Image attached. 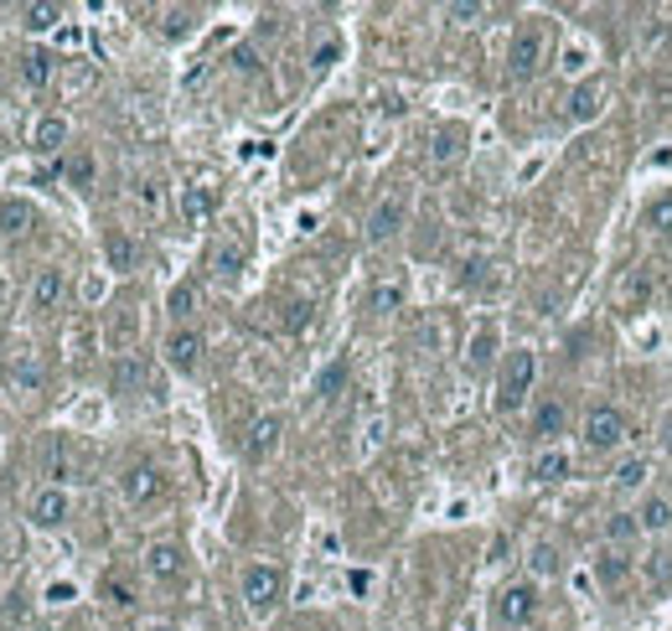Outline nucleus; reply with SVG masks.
I'll use <instances>...</instances> for the list:
<instances>
[{
    "label": "nucleus",
    "instance_id": "obj_45",
    "mask_svg": "<svg viewBox=\"0 0 672 631\" xmlns=\"http://www.w3.org/2000/svg\"><path fill=\"white\" fill-rule=\"evenodd\" d=\"M450 16H455V21H477L481 6H450Z\"/></svg>",
    "mask_w": 672,
    "mask_h": 631
},
{
    "label": "nucleus",
    "instance_id": "obj_13",
    "mask_svg": "<svg viewBox=\"0 0 672 631\" xmlns=\"http://www.w3.org/2000/svg\"><path fill=\"white\" fill-rule=\"evenodd\" d=\"M212 212H218V192H212L208 181L181 187V223H187V228H208Z\"/></svg>",
    "mask_w": 672,
    "mask_h": 631
},
{
    "label": "nucleus",
    "instance_id": "obj_20",
    "mask_svg": "<svg viewBox=\"0 0 672 631\" xmlns=\"http://www.w3.org/2000/svg\"><path fill=\"white\" fill-rule=\"evenodd\" d=\"M31 223H37V208L27 197H6L0 202V239H21V233H31Z\"/></svg>",
    "mask_w": 672,
    "mask_h": 631
},
{
    "label": "nucleus",
    "instance_id": "obj_22",
    "mask_svg": "<svg viewBox=\"0 0 672 631\" xmlns=\"http://www.w3.org/2000/svg\"><path fill=\"white\" fill-rule=\"evenodd\" d=\"M146 383V362H140V352H120L114 358V368H109V389L114 393H134Z\"/></svg>",
    "mask_w": 672,
    "mask_h": 631
},
{
    "label": "nucleus",
    "instance_id": "obj_42",
    "mask_svg": "<svg viewBox=\"0 0 672 631\" xmlns=\"http://www.w3.org/2000/svg\"><path fill=\"white\" fill-rule=\"evenodd\" d=\"M337 52H342V42H337V37H327V42L311 52V68H331V62H337Z\"/></svg>",
    "mask_w": 672,
    "mask_h": 631
},
{
    "label": "nucleus",
    "instance_id": "obj_9",
    "mask_svg": "<svg viewBox=\"0 0 672 631\" xmlns=\"http://www.w3.org/2000/svg\"><path fill=\"white\" fill-rule=\"evenodd\" d=\"M403 218H409V197H403V192H389L373 212H368V228H362V239H368V243H389L393 233L403 228Z\"/></svg>",
    "mask_w": 672,
    "mask_h": 631
},
{
    "label": "nucleus",
    "instance_id": "obj_30",
    "mask_svg": "<svg viewBox=\"0 0 672 631\" xmlns=\"http://www.w3.org/2000/svg\"><path fill=\"white\" fill-rule=\"evenodd\" d=\"M99 595H104V601L114 605V611H134V601H140V595H134V585L124 580V574H104V580H99Z\"/></svg>",
    "mask_w": 672,
    "mask_h": 631
},
{
    "label": "nucleus",
    "instance_id": "obj_41",
    "mask_svg": "<svg viewBox=\"0 0 672 631\" xmlns=\"http://www.w3.org/2000/svg\"><path fill=\"white\" fill-rule=\"evenodd\" d=\"M284 327H290V331H305V327H311V301L284 306Z\"/></svg>",
    "mask_w": 672,
    "mask_h": 631
},
{
    "label": "nucleus",
    "instance_id": "obj_14",
    "mask_svg": "<svg viewBox=\"0 0 672 631\" xmlns=\"http://www.w3.org/2000/svg\"><path fill=\"white\" fill-rule=\"evenodd\" d=\"M31 523L37 528H62L68 523V512H73V502H68V492L62 487H42V492L31 497Z\"/></svg>",
    "mask_w": 672,
    "mask_h": 631
},
{
    "label": "nucleus",
    "instance_id": "obj_16",
    "mask_svg": "<svg viewBox=\"0 0 672 631\" xmlns=\"http://www.w3.org/2000/svg\"><path fill=\"white\" fill-rule=\"evenodd\" d=\"M104 264L114 274H130L134 264H140V243H134L124 228H109V233H104Z\"/></svg>",
    "mask_w": 672,
    "mask_h": 631
},
{
    "label": "nucleus",
    "instance_id": "obj_1",
    "mask_svg": "<svg viewBox=\"0 0 672 631\" xmlns=\"http://www.w3.org/2000/svg\"><path fill=\"white\" fill-rule=\"evenodd\" d=\"M284 601V570L280 564H249L243 570V611L254 621H269Z\"/></svg>",
    "mask_w": 672,
    "mask_h": 631
},
{
    "label": "nucleus",
    "instance_id": "obj_26",
    "mask_svg": "<svg viewBox=\"0 0 672 631\" xmlns=\"http://www.w3.org/2000/svg\"><path fill=\"white\" fill-rule=\"evenodd\" d=\"M642 228L652 233V239H672V192L646 202V208H642Z\"/></svg>",
    "mask_w": 672,
    "mask_h": 631
},
{
    "label": "nucleus",
    "instance_id": "obj_27",
    "mask_svg": "<svg viewBox=\"0 0 672 631\" xmlns=\"http://www.w3.org/2000/svg\"><path fill=\"white\" fill-rule=\"evenodd\" d=\"M569 471H574V461H569L564 451H543L533 461V481H538V487H553V481H564Z\"/></svg>",
    "mask_w": 672,
    "mask_h": 631
},
{
    "label": "nucleus",
    "instance_id": "obj_3",
    "mask_svg": "<svg viewBox=\"0 0 672 631\" xmlns=\"http://www.w3.org/2000/svg\"><path fill=\"white\" fill-rule=\"evenodd\" d=\"M580 440H584V451H595V455L621 451L626 445V414L615 404H590L580 414Z\"/></svg>",
    "mask_w": 672,
    "mask_h": 631
},
{
    "label": "nucleus",
    "instance_id": "obj_7",
    "mask_svg": "<svg viewBox=\"0 0 672 631\" xmlns=\"http://www.w3.org/2000/svg\"><path fill=\"white\" fill-rule=\"evenodd\" d=\"M533 617H538V580H512V585H502V595H497V621L518 631Z\"/></svg>",
    "mask_w": 672,
    "mask_h": 631
},
{
    "label": "nucleus",
    "instance_id": "obj_35",
    "mask_svg": "<svg viewBox=\"0 0 672 631\" xmlns=\"http://www.w3.org/2000/svg\"><path fill=\"white\" fill-rule=\"evenodd\" d=\"M642 580H646V590H658V595H662V590L672 585V554H652V559H646Z\"/></svg>",
    "mask_w": 672,
    "mask_h": 631
},
{
    "label": "nucleus",
    "instance_id": "obj_19",
    "mask_svg": "<svg viewBox=\"0 0 672 631\" xmlns=\"http://www.w3.org/2000/svg\"><path fill=\"white\" fill-rule=\"evenodd\" d=\"M68 146V120L62 114H42V120L31 124V151L37 156H58Z\"/></svg>",
    "mask_w": 672,
    "mask_h": 631
},
{
    "label": "nucleus",
    "instance_id": "obj_17",
    "mask_svg": "<svg viewBox=\"0 0 672 631\" xmlns=\"http://www.w3.org/2000/svg\"><path fill=\"white\" fill-rule=\"evenodd\" d=\"M497 347H502V337H497L492 321L477 327V331H471V342H465V368H471V373H487V368L497 362Z\"/></svg>",
    "mask_w": 672,
    "mask_h": 631
},
{
    "label": "nucleus",
    "instance_id": "obj_28",
    "mask_svg": "<svg viewBox=\"0 0 672 631\" xmlns=\"http://www.w3.org/2000/svg\"><path fill=\"white\" fill-rule=\"evenodd\" d=\"M21 27L27 31H52L62 21V6H52V0H31V6H21Z\"/></svg>",
    "mask_w": 672,
    "mask_h": 631
},
{
    "label": "nucleus",
    "instance_id": "obj_32",
    "mask_svg": "<svg viewBox=\"0 0 672 631\" xmlns=\"http://www.w3.org/2000/svg\"><path fill=\"white\" fill-rule=\"evenodd\" d=\"M399 306H403V280H378L373 296H368V311L389 316V311H399Z\"/></svg>",
    "mask_w": 672,
    "mask_h": 631
},
{
    "label": "nucleus",
    "instance_id": "obj_39",
    "mask_svg": "<svg viewBox=\"0 0 672 631\" xmlns=\"http://www.w3.org/2000/svg\"><path fill=\"white\" fill-rule=\"evenodd\" d=\"M455 156H461V136H455V130L434 136V146H430V161H434V166H450Z\"/></svg>",
    "mask_w": 672,
    "mask_h": 631
},
{
    "label": "nucleus",
    "instance_id": "obj_23",
    "mask_svg": "<svg viewBox=\"0 0 672 631\" xmlns=\"http://www.w3.org/2000/svg\"><path fill=\"white\" fill-rule=\"evenodd\" d=\"M636 523H642V533H668V528H672V497H662V492L642 497V508H636Z\"/></svg>",
    "mask_w": 672,
    "mask_h": 631
},
{
    "label": "nucleus",
    "instance_id": "obj_11",
    "mask_svg": "<svg viewBox=\"0 0 672 631\" xmlns=\"http://www.w3.org/2000/svg\"><path fill=\"white\" fill-rule=\"evenodd\" d=\"M62 296H68V274H62L58 264H42V270H37V280H31V311L52 316L62 306Z\"/></svg>",
    "mask_w": 672,
    "mask_h": 631
},
{
    "label": "nucleus",
    "instance_id": "obj_46",
    "mask_svg": "<svg viewBox=\"0 0 672 631\" xmlns=\"http://www.w3.org/2000/svg\"><path fill=\"white\" fill-rule=\"evenodd\" d=\"M662 440H668V451H672V420H668V424H662Z\"/></svg>",
    "mask_w": 672,
    "mask_h": 631
},
{
    "label": "nucleus",
    "instance_id": "obj_29",
    "mask_svg": "<svg viewBox=\"0 0 672 631\" xmlns=\"http://www.w3.org/2000/svg\"><path fill=\"white\" fill-rule=\"evenodd\" d=\"M6 383H11V393H37L47 383V373L31 358H21V362H11V368H6Z\"/></svg>",
    "mask_w": 672,
    "mask_h": 631
},
{
    "label": "nucleus",
    "instance_id": "obj_12",
    "mask_svg": "<svg viewBox=\"0 0 672 631\" xmlns=\"http://www.w3.org/2000/svg\"><path fill=\"white\" fill-rule=\"evenodd\" d=\"M569 430V404L564 399H543V404L533 409V424H528V435L538 440V445H553V440Z\"/></svg>",
    "mask_w": 672,
    "mask_h": 631
},
{
    "label": "nucleus",
    "instance_id": "obj_36",
    "mask_svg": "<svg viewBox=\"0 0 672 631\" xmlns=\"http://www.w3.org/2000/svg\"><path fill=\"white\" fill-rule=\"evenodd\" d=\"M347 383V358H337V362H327V368H321V378H315V393H321V399H337V389H342Z\"/></svg>",
    "mask_w": 672,
    "mask_h": 631
},
{
    "label": "nucleus",
    "instance_id": "obj_5",
    "mask_svg": "<svg viewBox=\"0 0 672 631\" xmlns=\"http://www.w3.org/2000/svg\"><path fill=\"white\" fill-rule=\"evenodd\" d=\"M187 570H192V559H187V549H181L177 539H156V543L146 549V574H150V585L177 590L181 580H187Z\"/></svg>",
    "mask_w": 672,
    "mask_h": 631
},
{
    "label": "nucleus",
    "instance_id": "obj_31",
    "mask_svg": "<svg viewBox=\"0 0 672 631\" xmlns=\"http://www.w3.org/2000/svg\"><path fill=\"white\" fill-rule=\"evenodd\" d=\"M646 477H652L646 455H631V461H621V467H615V492H642Z\"/></svg>",
    "mask_w": 672,
    "mask_h": 631
},
{
    "label": "nucleus",
    "instance_id": "obj_33",
    "mask_svg": "<svg viewBox=\"0 0 672 631\" xmlns=\"http://www.w3.org/2000/svg\"><path fill=\"white\" fill-rule=\"evenodd\" d=\"M528 570H533V580H553V574L564 570V559H559V549H553V543H538L533 559H528Z\"/></svg>",
    "mask_w": 672,
    "mask_h": 631
},
{
    "label": "nucleus",
    "instance_id": "obj_34",
    "mask_svg": "<svg viewBox=\"0 0 672 631\" xmlns=\"http://www.w3.org/2000/svg\"><path fill=\"white\" fill-rule=\"evenodd\" d=\"M636 533H642V523H636V512H615L611 523H605V543H611V549H621V543H631V539H636Z\"/></svg>",
    "mask_w": 672,
    "mask_h": 631
},
{
    "label": "nucleus",
    "instance_id": "obj_47",
    "mask_svg": "<svg viewBox=\"0 0 672 631\" xmlns=\"http://www.w3.org/2000/svg\"><path fill=\"white\" fill-rule=\"evenodd\" d=\"M150 631H177V627H150Z\"/></svg>",
    "mask_w": 672,
    "mask_h": 631
},
{
    "label": "nucleus",
    "instance_id": "obj_38",
    "mask_svg": "<svg viewBox=\"0 0 672 631\" xmlns=\"http://www.w3.org/2000/svg\"><path fill=\"white\" fill-rule=\"evenodd\" d=\"M166 306H171V316H177V321H187V316L197 311V286H192V280H181V286L171 290V301H166Z\"/></svg>",
    "mask_w": 672,
    "mask_h": 631
},
{
    "label": "nucleus",
    "instance_id": "obj_24",
    "mask_svg": "<svg viewBox=\"0 0 672 631\" xmlns=\"http://www.w3.org/2000/svg\"><path fill=\"white\" fill-rule=\"evenodd\" d=\"M58 73V58L47 52V47H31L27 58H21V78H27V89H47Z\"/></svg>",
    "mask_w": 672,
    "mask_h": 631
},
{
    "label": "nucleus",
    "instance_id": "obj_2",
    "mask_svg": "<svg viewBox=\"0 0 672 631\" xmlns=\"http://www.w3.org/2000/svg\"><path fill=\"white\" fill-rule=\"evenodd\" d=\"M533 378H538V352H528V347L508 352L502 378H497V409H502V414H518L523 399L533 393Z\"/></svg>",
    "mask_w": 672,
    "mask_h": 631
},
{
    "label": "nucleus",
    "instance_id": "obj_4",
    "mask_svg": "<svg viewBox=\"0 0 672 631\" xmlns=\"http://www.w3.org/2000/svg\"><path fill=\"white\" fill-rule=\"evenodd\" d=\"M549 62V37H543V27H518L512 31V47H508V78L512 83H528V78H538V68Z\"/></svg>",
    "mask_w": 672,
    "mask_h": 631
},
{
    "label": "nucleus",
    "instance_id": "obj_8",
    "mask_svg": "<svg viewBox=\"0 0 672 631\" xmlns=\"http://www.w3.org/2000/svg\"><path fill=\"white\" fill-rule=\"evenodd\" d=\"M280 435H284V420H280V414H259V420H249V430H243V461L264 467L269 455L280 451Z\"/></svg>",
    "mask_w": 672,
    "mask_h": 631
},
{
    "label": "nucleus",
    "instance_id": "obj_10",
    "mask_svg": "<svg viewBox=\"0 0 672 631\" xmlns=\"http://www.w3.org/2000/svg\"><path fill=\"white\" fill-rule=\"evenodd\" d=\"M202 347H208V342H202V331H197V327H177L161 342V352H166V362H171L177 373H197V368H202Z\"/></svg>",
    "mask_w": 672,
    "mask_h": 631
},
{
    "label": "nucleus",
    "instance_id": "obj_25",
    "mask_svg": "<svg viewBox=\"0 0 672 631\" xmlns=\"http://www.w3.org/2000/svg\"><path fill=\"white\" fill-rule=\"evenodd\" d=\"M243 259H249V249H243L239 239H223L218 249H212V270H218V280H239L243 274Z\"/></svg>",
    "mask_w": 672,
    "mask_h": 631
},
{
    "label": "nucleus",
    "instance_id": "obj_15",
    "mask_svg": "<svg viewBox=\"0 0 672 631\" xmlns=\"http://www.w3.org/2000/svg\"><path fill=\"white\" fill-rule=\"evenodd\" d=\"M605 104H611V89H605V83H580V89L569 93V120L590 124L605 114Z\"/></svg>",
    "mask_w": 672,
    "mask_h": 631
},
{
    "label": "nucleus",
    "instance_id": "obj_6",
    "mask_svg": "<svg viewBox=\"0 0 672 631\" xmlns=\"http://www.w3.org/2000/svg\"><path fill=\"white\" fill-rule=\"evenodd\" d=\"M120 492L130 508H150V502H161L166 497V471L156 461H130L120 471Z\"/></svg>",
    "mask_w": 672,
    "mask_h": 631
},
{
    "label": "nucleus",
    "instance_id": "obj_37",
    "mask_svg": "<svg viewBox=\"0 0 672 631\" xmlns=\"http://www.w3.org/2000/svg\"><path fill=\"white\" fill-rule=\"evenodd\" d=\"M192 21H197V11H187V6H177V11H166V21H161V37H166V42H177V37H187V31H192Z\"/></svg>",
    "mask_w": 672,
    "mask_h": 631
},
{
    "label": "nucleus",
    "instance_id": "obj_18",
    "mask_svg": "<svg viewBox=\"0 0 672 631\" xmlns=\"http://www.w3.org/2000/svg\"><path fill=\"white\" fill-rule=\"evenodd\" d=\"M47 477H52V487L83 481V461H78V451L68 440H52V451H47Z\"/></svg>",
    "mask_w": 672,
    "mask_h": 631
},
{
    "label": "nucleus",
    "instance_id": "obj_43",
    "mask_svg": "<svg viewBox=\"0 0 672 631\" xmlns=\"http://www.w3.org/2000/svg\"><path fill=\"white\" fill-rule=\"evenodd\" d=\"M134 197H140V208L146 212H161V181H140V192Z\"/></svg>",
    "mask_w": 672,
    "mask_h": 631
},
{
    "label": "nucleus",
    "instance_id": "obj_40",
    "mask_svg": "<svg viewBox=\"0 0 672 631\" xmlns=\"http://www.w3.org/2000/svg\"><path fill=\"white\" fill-rule=\"evenodd\" d=\"M68 181H73V187H89L93 181V156H73V161H68Z\"/></svg>",
    "mask_w": 672,
    "mask_h": 631
},
{
    "label": "nucleus",
    "instance_id": "obj_44",
    "mask_svg": "<svg viewBox=\"0 0 672 631\" xmlns=\"http://www.w3.org/2000/svg\"><path fill=\"white\" fill-rule=\"evenodd\" d=\"M239 68H243V73H254V68H259V58H254V47H239Z\"/></svg>",
    "mask_w": 672,
    "mask_h": 631
},
{
    "label": "nucleus",
    "instance_id": "obj_21",
    "mask_svg": "<svg viewBox=\"0 0 672 631\" xmlns=\"http://www.w3.org/2000/svg\"><path fill=\"white\" fill-rule=\"evenodd\" d=\"M631 580V559L621 554V549H600L595 559V585L600 590H621Z\"/></svg>",
    "mask_w": 672,
    "mask_h": 631
}]
</instances>
